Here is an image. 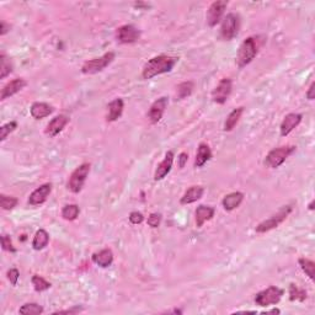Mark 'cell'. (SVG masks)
<instances>
[{"instance_id":"1","label":"cell","mask_w":315,"mask_h":315,"mask_svg":"<svg viewBox=\"0 0 315 315\" xmlns=\"http://www.w3.org/2000/svg\"><path fill=\"white\" fill-rule=\"evenodd\" d=\"M179 62V57L166 56V54H160V56L154 57V58L149 59L143 67V72H142V77L143 79H153L154 77L160 76V74L169 73L174 69L176 63Z\"/></svg>"},{"instance_id":"2","label":"cell","mask_w":315,"mask_h":315,"mask_svg":"<svg viewBox=\"0 0 315 315\" xmlns=\"http://www.w3.org/2000/svg\"><path fill=\"white\" fill-rule=\"evenodd\" d=\"M257 54V46L256 41H255L254 37H247L246 39H244L241 44L239 47V51L236 54V64L239 68H244L247 64H250L252 62V59L256 57Z\"/></svg>"},{"instance_id":"3","label":"cell","mask_w":315,"mask_h":315,"mask_svg":"<svg viewBox=\"0 0 315 315\" xmlns=\"http://www.w3.org/2000/svg\"><path fill=\"white\" fill-rule=\"evenodd\" d=\"M294 151H296V147L293 146H284L272 149L266 156L265 164H266V166L271 167V169H277L286 161L287 158L294 153Z\"/></svg>"},{"instance_id":"4","label":"cell","mask_w":315,"mask_h":315,"mask_svg":"<svg viewBox=\"0 0 315 315\" xmlns=\"http://www.w3.org/2000/svg\"><path fill=\"white\" fill-rule=\"evenodd\" d=\"M115 53L114 52H107L104 56L99 57V58L90 59L86 61L81 67V72L84 74H96L99 72L104 71L105 68L110 66L112 62L115 61Z\"/></svg>"},{"instance_id":"5","label":"cell","mask_w":315,"mask_h":315,"mask_svg":"<svg viewBox=\"0 0 315 315\" xmlns=\"http://www.w3.org/2000/svg\"><path fill=\"white\" fill-rule=\"evenodd\" d=\"M90 167H91V165L87 164V162H84V164L80 165V166L77 167V169L72 172L68 181V189L71 190L73 194H79L82 190V186H84L87 175H89L90 172Z\"/></svg>"},{"instance_id":"6","label":"cell","mask_w":315,"mask_h":315,"mask_svg":"<svg viewBox=\"0 0 315 315\" xmlns=\"http://www.w3.org/2000/svg\"><path fill=\"white\" fill-rule=\"evenodd\" d=\"M283 296V291L276 286H271L255 296V303L260 307H270L277 304Z\"/></svg>"},{"instance_id":"7","label":"cell","mask_w":315,"mask_h":315,"mask_svg":"<svg viewBox=\"0 0 315 315\" xmlns=\"http://www.w3.org/2000/svg\"><path fill=\"white\" fill-rule=\"evenodd\" d=\"M240 29V17L237 14H228L222 21L221 26V37L224 41H231L236 37Z\"/></svg>"},{"instance_id":"8","label":"cell","mask_w":315,"mask_h":315,"mask_svg":"<svg viewBox=\"0 0 315 315\" xmlns=\"http://www.w3.org/2000/svg\"><path fill=\"white\" fill-rule=\"evenodd\" d=\"M292 212V207L291 206H284L283 208L279 209L275 216L270 217L266 221L261 222L259 226L256 227V233H266V232L272 231V229L277 228L284 219L288 217V214Z\"/></svg>"},{"instance_id":"9","label":"cell","mask_w":315,"mask_h":315,"mask_svg":"<svg viewBox=\"0 0 315 315\" xmlns=\"http://www.w3.org/2000/svg\"><path fill=\"white\" fill-rule=\"evenodd\" d=\"M232 89H233V82L229 78H223L218 82L214 90L212 91V100L213 102L219 105L226 104L227 100L229 99L232 94Z\"/></svg>"},{"instance_id":"10","label":"cell","mask_w":315,"mask_h":315,"mask_svg":"<svg viewBox=\"0 0 315 315\" xmlns=\"http://www.w3.org/2000/svg\"><path fill=\"white\" fill-rule=\"evenodd\" d=\"M227 6H228V1H214L212 2L211 6L207 10V24L209 27H214L219 24V21L223 17L224 11H226Z\"/></svg>"},{"instance_id":"11","label":"cell","mask_w":315,"mask_h":315,"mask_svg":"<svg viewBox=\"0 0 315 315\" xmlns=\"http://www.w3.org/2000/svg\"><path fill=\"white\" fill-rule=\"evenodd\" d=\"M141 37V31L133 25H123L116 30L117 41L123 44H129L137 42Z\"/></svg>"},{"instance_id":"12","label":"cell","mask_w":315,"mask_h":315,"mask_svg":"<svg viewBox=\"0 0 315 315\" xmlns=\"http://www.w3.org/2000/svg\"><path fill=\"white\" fill-rule=\"evenodd\" d=\"M52 192V184H43L35 190L29 197V204L31 206H39V204L44 203L47 198L49 197Z\"/></svg>"},{"instance_id":"13","label":"cell","mask_w":315,"mask_h":315,"mask_svg":"<svg viewBox=\"0 0 315 315\" xmlns=\"http://www.w3.org/2000/svg\"><path fill=\"white\" fill-rule=\"evenodd\" d=\"M167 104H169L167 97H160V99H158L157 101L153 102V105H152L148 112V118L151 121V123L156 124L161 119L165 109L167 107Z\"/></svg>"},{"instance_id":"14","label":"cell","mask_w":315,"mask_h":315,"mask_svg":"<svg viewBox=\"0 0 315 315\" xmlns=\"http://www.w3.org/2000/svg\"><path fill=\"white\" fill-rule=\"evenodd\" d=\"M69 117L67 115H59V116H56L48 124H47L46 128V134L49 136L51 138L56 137L57 134L61 133L64 129V127L69 123Z\"/></svg>"},{"instance_id":"15","label":"cell","mask_w":315,"mask_h":315,"mask_svg":"<svg viewBox=\"0 0 315 315\" xmlns=\"http://www.w3.org/2000/svg\"><path fill=\"white\" fill-rule=\"evenodd\" d=\"M303 116L301 114H288L282 121L281 127H279V131H281L282 137H287L292 131H293L296 127H298L301 124Z\"/></svg>"},{"instance_id":"16","label":"cell","mask_w":315,"mask_h":315,"mask_svg":"<svg viewBox=\"0 0 315 315\" xmlns=\"http://www.w3.org/2000/svg\"><path fill=\"white\" fill-rule=\"evenodd\" d=\"M172 164H174V153L170 151L165 154L164 160L158 165L156 174H154V180H156V181H160V180L164 179V177L171 171Z\"/></svg>"},{"instance_id":"17","label":"cell","mask_w":315,"mask_h":315,"mask_svg":"<svg viewBox=\"0 0 315 315\" xmlns=\"http://www.w3.org/2000/svg\"><path fill=\"white\" fill-rule=\"evenodd\" d=\"M26 85H27V82L21 78L11 80V81L7 82V84L5 85L4 87H2L1 95H0V100H2V101H4V100L9 99L10 96H12V95H15V94H17L19 91H21V90L24 89Z\"/></svg>"},{"instance_id":"18","label":"cell","mask_w":315,"mask_h":315,"mask_svg":"<svg viewBox=\"0 0 315 315\" xmlns=\"http://www.w3.org/2000/svg\"><path fill=\"white\" fill-rule=\"evenodd\" d=\"M91 260L95 265L102 267V269H106V267L111 266L112 262H114V254L110 249H102L99 252L92 254Z\"/></svg>"},{"instance_id":"19","label":"cell","mask_w":315,"mask_h":315,"mask_svg":"<svg viewBox=\"0 0 315 315\" xmlns=\"http://www.w3.org/2000/svg\"><path fill=\"white\" fill-rule=\"evenodd\" d=\"M195 216H196V226L197 228H201L206 222L211 221L214 217V208L211 206H201L197 207L196 212H195Z\"/></svg>"},{"instance_id":"20","label":"cell","mask_w":315,"mask_h":315,"mask_svg":"<svg viewBox=\"0 0 315 315\" xmlns=\"http://www.w3.org/2000/svg\"><path fill=\"white\" fill-rule=\"evenodd\" d=\"M123 100L122 99H115L114 101H111L107 106L109 109V114H107L106 119L107 122H115L122 116V112H123Z\"/></svg>"},{"instance_id":"21","label":"cell","mask_w":315,"mask_h":315,"mask_svg":"<svg viewBox=\"0 0 315 315\" xmlns=\"http://www.w3.org/2000/svg\"><path fill=\"white\" fill-rule=\"evenodd\" d=\"M30 112H31V116L35 119H42L53 112V107L49 106L46 102H35V104H32Z\"/></svg>"},{"instance_id":"22","label":"cell","mask_w":315,"mask_h":315,"mask_svg":"<svg viewBox=\"0 0 315 315\" xmlns=\"http://www.w3.org/2000/svg\"><path fill=\"white\" fill-rule=\"evenodd\" d=\"M204 194V189L202 186H192L184 194V196L180 199L181 204H190L197 202Z\"/></svg>"},{"instance_id":"23","label":"cell","mask_w":315,"mask_h":315,"mask_svg":"<svg viewBox=\"0 0 315 315\" xmlns=\"http://www.w3.org/2000/svg\"><path fill=\"white\" fill-rule=\"evenodd\" d=\"M242 199H244V194L242 192H232V194L227 195L222 201L223 208L226 211H233L237 208L241 204Z\"/></svg>"},{"instance_id":"24","label":"cell","mask_w":315,"mask_h":315,"mask_svg":"<svg viewBox=\"0 0 315 315\" xmlns=\"http://www.w3.org/2000/svg\"><path fill=\"white\" fill-rule=\"evenodd\" d=\"M212 158V152L208 144L201 143L198 146V151H197L196 159H195V166L202 167L207 161H209Z\"/></svg>"},{"instance_id":"25","label":"cell","mask_w":315,"mask_h":315,"mask_svg":"<svg viewBox=\"0 0 315 315\" xmlns=\"http://www.w3.org/2000/svg\"><path fill=\"white\" fill-rule=\"evenodd\" d=\"M49 241V234L47 233L44 229H39V231L36 232L35 234L34 240H32V247H34L36 251H39V250L44 249V247L48 245Z\"/></svg>"},{"instance_id":"26","label":"cell","mask_w":315,"mask_h":315,"mask_svg":"<svg viewBox=\"0 0 315 315\" xmlns=\"http://www.w3.org/2000/svg\"><path fill=\"white\" fill-rule=\"evenodd\" d=\"M242 114H244V107H237V109L233 110V111L228 115V117H227L226 123H224V131L226 132L233 131L234 127L237 124V122H239L240 117H241Z\"/></svg>"},{"instance_id":"27","label":"cell","mask_w":315,"mask_h":315,"mask_svg":"<svg viewBox=\"0 0 315 315\" xmlns=\"http://www.w3.org/2000/svg\"><path fill=\"white\" fill-rule=\"evenodd\" d=\"M195 89V84L192 81H184L181 84L177 85L176 87V95L179 100H184L189 97L192 94Z\"/></svg>"},{"instance_id":"28","label":"cell","mask_w":315,"mask_h":315,"mask_svg":"<svg viewBox=\"0 0 315 315\" xmlns=\"http://www.w3.org/2000/svg\"><path fill=\"white\" fill-rule=\"evenodd\" d=\"M299 262V266H301V269L303 270L304 274L307 275V276L309 277V278L312 279V281H314L315 278V264L312 260L309 259H304V257H301V259L298 260Z\"/></svg>"},{"instance_id":"29","label":"cell","mask_w":315,"mask_h":315,"mask_svg":"<svg viewBox=\"0 0 315 315\" xmlns=\"http://www.w3.org/2000/svg\"><path fill=\"white\" fill-rule=\"evenodd\" d=\"M79 207L77 204H67L62 209V217L66 221H76L79 216Z\"/></svg>"},{"instance_id":"30","label":"cell","mask_w":315,"mask_h":315,"mask_svg":"<svg viewBox=\"0 0 315 315\" xmlns=\"http://www.w3.org/2000/svg\"><path fill=\"white\" fill-rule=\"evenodd\" d=\"M19 313L22 315H39L43 313V308L37 303H26L20 308Z\"/></svg>"},{"instance_id":"31","label":"cell","mask_w":315,"mask_h":315,"mask_svg":"<svg viewBox=\"0 0 315 315\" xmlns=\"http://www.w3.org/2000/svg\"><path fill=\"white\" fill-rule=\"evenodd\" d=\"M289 299H291L292 302H304L307 299V292L304 291V289L297 287L296 284H291V286H289Z\"/></svg>"},{"instance_id":"32","label":"cell","mask_w":315,"mask_h":315,"mask_svg":"<svg viewBox=\"0 0 315 315\" xmlns=\"http://www.w3.org/2000/svg\"><path fill=\"white\" fill-rule=\"evenodd\" d=\"M12 72V66L10 59L5 56V53L0 54V78L4 79Z\"/></svg>"},{"instance_id":"33","label":"cell","mask_w":315,"mask_h":315,"mask_svg":"<svg viewBox=\"0 0 315 315\" xmlns=\"http://www.w3.org/2000/svg\"><path fill=\"white\" fill-rule=\"evenodd\" d=\"M31 282H32V286H34L35 291L36 292H43V291H47V289L51 288V283H49V282H47L46 279L43 278V277L39 276V275H35V276L32 277Z\"/></svg>"},{"instance_id":"34","label":"cell","mask_w":315,"mask_h":315,"mask_svg":"<svg viewBox=\"0 0 315 315\" xmlns=\"http://www.w3.org/2000/svg\"><path fill=\"white\" fill-rule=\"evenodd\" d=\"M17 203H19V201H17L16 197L6 196L4 194L0 195V206L4 211H11L14 207H16Z\"/></svg>"},{"instance_id":"35","label":"cell","mask_w":315,"mask_h":315,"mask_svg":"<svg viewBox=\"0 0 315 315\" xmlns=\"http://www.w3.org/2000/svg\"><path fill=\"white\" fill-rule=\"evenodd\" d=\"M16 128H17V122H15V121L9 122V123L4 124V126L0 128V141L4 142L5 139H6V137L9 136L11 132H14Z\"/></svg>"},{"instance_id":"36","label":"cell","mask_w":315,"mask_h":315,"mask_svg":"<svg viewBox=\"0 0 315 315\" xmlns=\"http://www.w3.org/2000/svg\"><path fill=\"white\" fill-rule=\"evenodd\" d=\"M1 246H2V250H5V251L16 252V249H15L14 245H12V241L9 236H5L4 234V236H1Z\"/></svg>"},{"instance_id":"37","label":"cell","mask_w":315,"mask_h":315,"mask_svg":"<svg viewBox=\"0 0 315 315\" xmlns=\"http://www.w3.org/2000/svg\"><path fill=\"white\" fill-rule=\"evenodd\" d=\"M160 222H161V216L159 213H152L147 219V223L152 228H158L160 226Z\"/></svg>"},{"instance_id":"38","label":"cell","mask_w":315,"mask_h":315,"mask_svg":"<svg viewBox=\"0 0 315 315\" xmlns=\"http://www.w3.org/2000/svg\"><path fill=\"white\" fill-rule=\"evenodd\" d=\"M6 276H7V279L10 281V283H11L12 286H16L17 281H19V277H20L19 270H17V269H10L9 271H7Z\"/></svg>"},{"instance_id":"39","label":"cell","mask_w":315,"mask_h":315,"mask_svg":"<svg viewBox=\"0 0 315 315\" xmlns=\"http://www.w3.org/2000/svg\"><path fill=\"white\" fill-rule=\"evenodd\" d=\"M143 221L144 216L141 212H132V213L129 214V222H131L132 224H141Z\"/></svg>"},{"instance_id":"40","label":"cell","mask_w":315,"mask_h":315,"mask_svg":"<svg viewBox=\"0 0 315 315\" xmlns=\"http://www.w3.org/2000/svg\"><path fill=\"white\" fill-rule=\"evenodd\" d=\"M82 311H84V308H82V307L77 306V307H74V308H72V309H67V311L56 312L54 314H78V313H80V312H82Z\"/></svg>"},{"instance_id":"41","label":"cell","mask_w":315,"mask_h":315,"mask_svg":"<svg viewBox=\"0 0 315 315\" xmlns=\"http://www.w3.org/2000/svg\"><path fill=\"white\" fill-rule=\"evenodd\" d=\"M177 159H179V166H180V169H184L185 165H186V162H187V160H189V154L185 153V152H184V153L180 154Z\"/></svg>"},{"instance_id":"42","label":"cell","mask_w":315,"mask_h":315,"mask_svg":"<svg viewBox=\"0 0 315 315\" xmlns=\"http://www.w3.org/2000/svg\"><path fill=\"white\" fill-rule=\"evenodd\" d=\"M314 91H315V82L313 81L311 84V86H309V90L307 91V94H306L307 95V99L311 100V101H312V100H314V97H315Z\"/></svg>"},{"instance_id":"43","label":"cell","mask_w":315,"mask_h":315,"mask_svg":"<svg viewBox=\"0 0 315 315\" xmlns=\"http://www.w3.org/2000/svg\"><path fill=\"white\" fill-rule=\"evenodd\" d=\"M9 31H10V25L6 24L5 21H1V24H0V35L4 36V35H6Z\"/></svg>"},{"instance_id":"44","label":"cell","mask_w":315,"mask_h":315,"mask_svg":"<svg viewBox=\"0 0 315 315\" xmlns=\"http://www.w3.org/2000/svg\"><path fill=\"white\" fill-rule=\"evenodd\" d=\"M314 204H315L314 201H312L311 203H309V211H314Z\"/></svg>"}]
</instances>
